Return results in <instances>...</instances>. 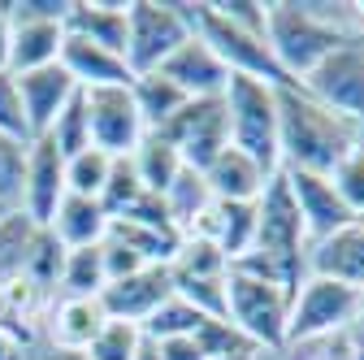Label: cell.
Here are the masks:
<instances>
[{"instance_id": "obj_53", "label": "cell", "mask_w": 364, "mask_h": 360, "mask_svg": "<svg viewBox=\"0 0 364 360\" xmlns=\"http://www.w3.org/2000/svg\"><path fill=\"white\" fill-rule=\"evenodd\" d=\"M355 226H360V231H364V213H360V217H355Z\"/></svg>"}, {"instance_id": "obj_26", "label": "cell", "mask_w": 364, "mask_h": 360, "mask_svg": "<svg viewBox=\"0 0 364 360\" xmlns=\"http://www.w3.org/2000/svg\"><path fill=\"white\" fill-rule=\"evenodd\" d=\"M230 274V260L225 252L204 239V235H182L173 260H169V282H208V278H225Z\"/></svg>"}, {"instance_id": "obj_29", "label": "cell", "mask_w": 364, "mask_h": 360, "mask_svg": "<svg viewBox=\"0 0 364 360\" xmlns=\"http://www.w3.org/2000/svg\"><path fill=\"white\" fill-rule=\"evenodd\" d=\"M35 235H39V226L22 208L0 217V287L22 278V269L31 260V248H35Z\"/></svg>"}, {"instance_id": "obj_12", "label": "cell", "mask_w": 364, "mask_h": 360, "mask_svg": "<svg viewBox=\"0 0 364 360\" xmlns=\"http://www.w3.org/2000/svg\"><path fill=\"white\" fill-rule=\"evenodd\" d=\"M87 100V122H91V148H100L109 157H130L148 134L139 109H134L130 87H96L82 92Z\"/></svg>"}, {"instance_id": "obj_49", "label": "cell", "mask_w": 364, "mask_h": 360, "mask_svg": "<svg viewBox=\"0 0 364 360\" xmlns=\"http://www.w3.org/2000/svg\"><path fill=\"white\" fill-rule=\"evenodd\" d=\"M134 360H161L156 343H152V339H139V347H134Z\"/></svg>"}, {"instance_id": "obj_18", "label": "cell", "mask_w": 364, "mask_h": 360, "mask_svg": "<svg viewBox=\"0 0 364 360\" xmlns=\"http://www.w3.org/2000/svg\"><path fill=\"white\" fill-rule=\"evenodd\" d=\"M109 326L105 317V304L100 300H78V295H53L48 312H43V326L39 334L65 347V351H87V343L96 339Z\"/></svg>"}, {"instance_id": "obj_42", "label": "cell", "mask_w": 364, "mask_h": 360, "mask_svg": "<svg viewBox=\"0 0 364 360\" xmlns=\"http://www.w3.org/2000/svg\"><path fill=\"white\" fill-rule=\"evenodd\" d=\"M100 256H105V278H109V282L130 278V274H139V269H144L139 256H134L130 248H122L117 239H109V235H105V243H100Z\"/></svg>"}, {"instance_id": "obj_11", "label": "cell", "mask_w": 364, "mask_h": 360, "mask_svg": "<svg viewBox=\"0 0 364 360\" xmlns=\"http://www.w3.org/2000/svg\"><path fill=\"white\" fill-rule=\"evenodd\" d=\"M299 87L316 105H326L330 113L360 126L364 122V35H355L338 53H330L316 70H308L299 78Z\"/></svg>"}, {"instance_id": "obj_45", "label": "cell", "mask_w": 364, "mask_h": 360, "mask_svg": "<svg viewBox=\"0 0 364 360\" xmlns=\"http://www.w3.org/2000/svg\"><path fill=\"white\" fill-rule=\"evenodd\" d=\"M156 351H161V360H204L196 334L191 339H165V343H156Z\"/></svg>"}, {"instance_id": "obj_44", "label": "cell", "mask_w": 364, "mask_h": 360, "mask_svg": "<svg viewBox=\"0 0 364 360\" xmlns=\"http://www.w3.org/2000/svg\"><path fill=\"white\" fill-rule=\"evenodd\" d=\"M18 360H82V351H65V347L48 343V339H43V334H35L31 343H22Z\"/></svg>"}, {"instance_id": "obj_37", "label": "cell", "mask_w": 364, "mask_h": 360, "mask_svg": "<svg viewBox=\"0 0 364 360\" xmlns=\"http://www.w3.org/2000/svg\"><path fill=\"white\" fill-rule=\"evenodd\" d=\"M196 343L204 351V360H217V356H243V351H260L252 339H243L225 317H204L200 330H196Z\"/></svg>"}, {"instance_id": "obj_23", "label": "cell", "mask_w": 364, "mask_h": 360, "mask_svg": "<svg viewBox=\"0 0 364 360\" xmlns=\"http://www.w3.org/2000/svg\"><path fill=\"white\" fill-rule=\"evenodd\" d=\"M48 235L74 252V248H91V243H100L109 235V213L100 208V200H91V196H61L53 221H48Z\"/></svg>"}, {"instance_id": "obj_27", "label": "cell", "mask_w": 364, "mask_h": 360, "mask_svg": "<svg viewBox=\"0 0 364 360\" xmlns=\"http://www.w3.org/2000/svg\"><path fill=\"white\" fill-rule=\"evenodd\" d=\"M130 96H134V109H139V117H144V126H148V130H161V126H165L182 105H187V96H182V92H178V87H173L161 70L130 78Z\"/></svg>"}, {"instance_id": "obj_8", "label": "cell", "mask_w": 364, "mask_h": 360, "mask_svg": "<svg viewBox=\"0 0 364 360\" xmlns=\"http://www.w3.org/2000/svg\"><path fill=\"white\" fill-rule=\"evenodd\" d=\"M9 22H14V43H9V70H43L61 61L65 43V14L70 0H5Z\"/></svg>"}, {"instance_id": "obj_15", "label": "cell", "mask_w": 364, "mask_h": 360, "mask_svg": "<svg viewBox=\"0 0 364 360\" xmlns=\"http://www.w3.org/2000/svg\"><path fill=\"white\" fill-rule=\"evenodd\" d=\"M65 196V157L43 139L26 144V187H22V213L35 226H48L57 204Z\"/></svg>"}, {"instance_id": "obj_40", "label": "cell", "mask_w": 364, "mask_h": 360, "mask_svg": "<svg viewBox=\"0 0 364 360\" xmlns=\"http://www.w3.org/2000/svg\"><path fill=\"white\" fill-rule=\"evenodd\" d=\"M0 134L18 139V144H31V126H26V113H22L14 70H0Z\"/></svg>"}, {"instance_id": "obj_7", "label": "cell", "mask_w": 364, "mask_h": 360, "mask_svg": "<svg viewBox=\"0 0 364 360\" xmlns=\"http://www.w3.org/2000/svg\"><path fill=\"white\" fill-rule=\"evenodd\" d=\"M252 248L273 256V260H282L299 278H308V231H304V217L295 208V196L287 187L282 169L256 196V243Z\"/></svg>"}, {"instance_id": "obj_32", "label": "cell", "mask_w": 364, "mask_h": 360, "mask_svg": "<svg viewBox=\"0 0 364 360\" xmlns=\"http://www.w3.org/2000/svg\"><path fill=\"white\" fill-rule=\"evenodd\" d=\"M200 322H204L200 308H191L182 295H169V300L152 312V317L139 326V334L152 339V343H165V339H191V334L200 330Z\"/></svg>"}, {"instance_id": "obj_3", "label": "cell", "mask_w": 364, "mask_h": 360, "mask_svg": "<svg viewBox=\"0 0 364 360\" xmlns=\"http://www.w3.org/2000/svg\"><path fill=\"white\" fill-rule=\"evenodd\" d=\"M182 5V18H187L191 35L204 39L208 48L217 53V61L239 74V78H256V83H269V87H295V78H287V70L278 65V57L269 53V39L264 35H252L235 22H225L208 0H178Z\"/></svg>"}, {"instance_id": "obj_43", "label": "cell", "mask_w": 364, "mask_h": 360, "mask_svg": "<svg viewBox=\"0 0 364 360\" xmlns=\"http://www.w3.org/2000/svg\"><path fill=\"white\" fill-rule=\"evenodd\" d=\"M122 217H130V221H144V226H152V231H169V235H178L173 231V221H169V213H165V200L161 196H144L139 204H134L130 213H122Z\"/></svg>"}, {"instance_id": "obj_25", "label": "cell", "mask_w": 364, "mask_h": 360, "mask_svg": "<svg viewBox=\"0 0 364 360\" xmlns=\"http://www.w3.org/2000/svg\"><path fill=\"white\" fill-rule=\"evenodd\" d=\"M161 200H165V213H169V221H173L178 235H191L200 221H204V213L213 208V191L204 183V174L200 169H187V165L178 169V178L165 187Z\"/></svg>"}, {"instance_id": "obj_1", "label": "cell", "mask_w": 364, "mask_h": 360, "mask_svg": "<svg viewBox=\"0 0 364 360\" xmlns=\"http://www.w3.org/2000/svg\"><path fill=\"white\" fill-rule=\"evenodd\" d=\"M355 35H364V26L351 0H338V5H330V0H269V53L295 83Z\"/></svg>"}, {"instance_id": "obj_47", "label": "cell", "mask_w": 364, "mask_h": 360, "mask_svg": "<svg viewBox=\"0 0 364 360\" xmlns=\"http://www.w3.org/2000/svg\"><path fill=\"white\" fill-rule=\"evenodd\" d=\"M9 43H14V22H9L5 0H0V70H9Z\"/></svg>"}, {"instance_id": "obj_54", "label": "cell", "mask_w": 364, "mask_h": 360, "mask_svg": "<svg viewBox=\"0 0 364 360\" xmlns=\"http://www.w3.org/2000/svg\"><path fill=\"white\" fill-rule=\"evenodd\" d=\"M0 217H5V208H0Z\"/></svg>"}, {"instance_id": "obj_9", "label": "cell", "mask_w": 364, "mask_h": 360, "mask_svg": "<svg viewBox=\"0 0 364 360\" xmlns=\"http://www.w3.org/2000/svg\"><path fill=\"white\" fill-rule=\"evenodd\" d=\"M355 322V291L334 282V278H316L308 274L295 295H291V317H287V347L295 343H321L338 339Z\"/></svg>"}, {"instance_id": "obj_21", "label": "cell", "mask_w": 364, "mask_h": 360, "mask_svg": "<svg viewBox=\"0 0 364 360\" xmlns=\"http://www.w3.org/2000/svg\"><path fill=\"white\" fill-rule=\"evenodd\" d=\"M61 65H65V74L82 87V92H96V87H130V78H134L117 53L96 48V43H87L78 35H65Z\"/></svg>"}, {"instance_id": "obj_33", "label": "cell", "mask_w": 364, "mask_h": 360, "mask_svg": "<svg viewBox=\"0 0 364 360\" xmlns=\"http://www.w3.org/2000/svg\"><path fill=\"white\" fill-rule=\"evenodd\" d=\"M144 196H148V191H144V183H139V169H134V161H130V157H113L109 183H105V191H100V208L109 213V221L122 217V213H130Z\"/></svg>"}, {"instance_id": "obj_13", "label": "cell", "mask_w": 364, "mask_h": 360, "mask_svg": "<svg viewBox=\"0 0 364 360\" xmlns=\"http://www.w3.org/2000/svg\"><path fill=\"white\" fill-rule=\"evenodd\" d=\"M173 295V282H169V265H144L139 274L130 278H117L100 291V304H105V317L109 322H130V326H144L152 312Z\"/></svg>"}, {"instance_id": "obj_16", "label": "cell", "mask_w": 364, "mask_h": 360, "mask_svg": "<svg viewBox=\"0 0 364 360\" xmlns=\"http://www.w3.org/2000/svg\"><path fill=\"white\" fill-rule=\"evenodd\" d=\"M161 74L178 87L187 100H208V96H221L225 92V83H230V70H225L217 61V53L208 48L204 39H187V43H178V48L169 53V61L161 65Z\"/></svg>"}, {"instance_id": "obj_30", "label": "cell", "mask_w": 364, "mask_h": 360, "mask_svg": "<svg viewBox=\"0 0 364 360\" xmlns=\"http://www.w3.org/2000/svg\"><path fill=\"white\" fill-rule=\"evenodd\" d=\"M130 161H134V169H139V183H144V191H152V196H165V187L178 178V169H182V157L173 152V144H165L156 130H148L144 139H139V148L130 152Z\"/></svg>"}, {"instance_id": "obj_20", "label": "cell", "mask_w": 364, "mask_h": 360, "mask_svg": "<svg viewBox=\"0 0 364 360\" xmlns=\"http://www.w3.org/2000/svg\"><path fill=\"white\" fill-rule=\"evenodd\" d=\"M308 274L334 278V282H343L351 291L364 287V231L355 226V221L308 248Z\"/></svg>"}, {"instance_id": "obj_17", "label": "cell", "mask_w": 364, "mask_h": 360, "mask_svg": "<svg viewBox=\"0 0 364 360\" xmlns=\"http://www.w3.org/2000/svg\"><path fill=\"white\" fill-rule=\"evenodd\" d=\"M18 78V96H22V113H26V126H31V139H39L43 130L53 126V117L65 109V100L78 92V83L65 74V65H43V70H26V74H14Z\"/></svg>"}, {"instance_id": "obj_24", "label": "cell", "mask_w": 364, "mask_h": 360, "mask_svg": "<svg viewBox=\"0 0 364 360\" xmlns=\"http://www.w3.org/2000/svg\"><path fill=\"white\" fill-rule=\"evenodd\" d=\"M273 174H264L247 152H239V148H225L208 169H204V183H208V191H213V200H239V204H252L260 191H264V183H269Z\"/></svg>"}, {"instance_id": "obj_34", "label": "cell", "mask_w": 364, "mask_h": 360, "mask_svg": "<svg viewBox=\"0 0 364 360\" xmlns=\"http://www.w3.org/2000/svg\"><path fill=\"white\" fill-rule=\"evenodd\" d=\"M61 265H65V248L48 235V226H39L35 248H31V260H26V269H22V278H26L35 291H43V295H57Z\"/></svg>"}, {"instance_id": "obj_39", "label": "cell", "mask_w": 364, "mask_h": 360, "mask_svg": "<svg viewBox=\"0 0 364 360\" xmlns=\"http://www.w3.org/2000/svg\"><path fill=\"white\" fill-rule=\"evenodd\" d=\"M330 183H334L338 200L347 204V213L360 217V213H364V152H347V157L334 165Z\"/></svg>"}, {"instance_id": "obj_41", "label": "cell", "mask_w": 364, "mask_h": 360, "mask_svg": "<svg viewBox=\"0 0 364 360\" xmlns=\"http://www.w3.org/2000/svg\"><path fill=\"white\" fill-rule=\"evenodd\" d=\"M208 5L225 22H235V26H243L252 35H264V26H269V5L264 0H208Z\"/></svg>"}, {"instance_id": "obj_28", "label": "cell", "mask_w": 364, "mask_h": 360, "mask_svg": "<svg viewBox=\"0 0 364 360\" xmlns=\"http://www.w3.org/2000/svg\"><path fill=\"white\" fill-rule=\"evenodd\" d=\"M100 243H105V239H100ZM100 243L65 252V265H61V282H57V295L100 300V291L109 287V278H105V256H100Z\"/></svg>"}, {"instance_id": "obj_35", "label": "cell", "mask_w": 364, "mask_h": 360, "mask_svg": "<svg viewBox=\"0 0 364 360\" xmlns=\"http://www.w3.org/2000/svg\"><path fill=\"white\" fill-rule=\"evenodd\" d=\"M109 165H113V157L100 152V148H87V152L70 157V161H65V191H70V196H91V200H100V191H105V183H109Z\"/></svg>"}, {"instance_id": "obj_36", "label": "cell", "mask_w": 364, "mask_h": 360, "mask_svg": "<svg viewBox=\"0 0 364 360\" xmlns=\"http://www.w3.org/2000/svg\"><path fill=\"white\" fill-rule=\"evenodd\" d=\"M22 187H26V144L0 134V208L5 213L22 208Z\"/></svg>"}, {"instance_id": "obj_14", "label": "cell", "mask_w": 364, "mask_h": 360, "mask_svg": "<svg viewBox=\"0 0 364 360\" xmlns=\"http://www.w3.org/2000/svg\"><path fill=\"white\" fill-rule=\"evenodd\" d=\"M282 174H287V187H291V196H295V208H299V217H304L308 248L321 243V239H330L334 231H343V226H351V221H355V217L347 213V204L338 200L330 174H291V169H282Z\"/></svg>"}, {"instance_id": "obj_10", "label": "cell", "mask_w": 364, "mask_h": 360, "mask_svg": "<svg viewBox=\"0 0 364 360\" xmlns=\"http://www.w3.org/2000/svg\"><path fill=\"white\" fill-rule=\"evenodd\" d=\"M161 139L173 144V152L182 157L187 169H208L225 148H230V122H225V105L221 96H208V100H187L161 130Z\"/></svg>"}, {"instance_id": "obj_31", "label": "cell", "mask_w": 364, "mask_h": 360, "mask_svg": "<svg viewBox=\"0 0 364 360\" xmlns=\"http://www.w3.org/2000/svg\"><path fill=\"white\" fill-rule=\"evenodd\" d=\"M43 139H48V144H53L65 161L91 148V122H87V100H82V87H78V92L65 100V109L53 117V126L43 130Z\"/></svg>"}, {"instance_id": "obj_46", "label": "cell", "mask_w": 364, "mask_h": 360, "mask_svg": "<svg viewBox=\"0 0 364 360\" xmlns=\"http://www.w3.org/2000/svg\"><path fill=\"white\" fill-rule=\"evenodd\" d=\"M343 351H347V360H364V322H351L343 330Z\"/></svg>"}, {"instance_id": "obj_4", "label": "cell", "mask_w": 364, "mask_h": 360, "mask_svg": "<svg viewBox=\"0 0 364 360\" xmlns=\"http://www.w3.org/2000/svg\"><path fill=\"white\" fill-rule=\"evenodd\" d=\"M221 105H225V122H230V148L247 152L264 174H278L282 169V157H278V87L230 74V83L221 92Z\"/></svg>"}, {"instance_id": "obj_52", "label": "cell", "mask_w": 364, "mask_h": 360, "mask_svg": "<svg viewBox=\"0 0 364 360\" xmlns=\"http://www.w3.org/2000/svg\"><path fill=\"white\" fill-rule=\"evenodd\" d=\"M355 152H364V122L355 126Z\"/></svg>"}, {"instance_id": "obj_19", "label": "cell", "mask_w": 364, "mask_h": 360, "mask_svg": "<svg viewBox=\"0 0 364 360\" xmlns=\"http://www.w3.org/2000/svg\"><path fill=\"white\" fill-rule=\"evenodd\" d=\"M126 9H130V0H70L65 35H78L87 43H96V48H109L122 57L126 53Z\"/></svg>"}, {"instance_id": "obj_2", "label": "cell", "mask_w": 364, "mask_h": 360, "mask_svg": "<svg viewBox=\"0 0 364 360\" xmlns=\"http://www.w3.org/2000/svg\"><path fill=\"white\" fill-rule=\"evenodd\" d=\"M355 152V122L316 105L304 87H278V157L291 174H334Z\"/></svg>"}, {"instance_id": "obj_48", "label": "cell", "mask_w": 364, "mask_h": 360, "mask_svg": "<svg viewBox=\"0 0 364 360\" xmlns=\"http://www.w3.org/2000/svg\"><path fill=\"white\" fill-rule=\"evenodd\" d=\"M18 351H22V343H18L5 326H0V360H18Z\"/></svg>"}, {"instance_id": "obj_38", "label": "cell", "mask_w": 364, "mask_h": 360, "mask_svg": "<svg viewBox=\"0 0 364 360\" xmlns=\"http://www.w3.org/2000/svg\"><path fill=\"white\" fill-rule=\"evenodd\" d=\"M139 326H130V322H109L96 339L87 343L82 360H134V347H139Z\"/></svg>"}, {"instance_id": "obj_50", "label": "cell", "mask_w": 364, "mask_h": 360, "mask_svg": "<svg viewBox=\"0 0 364 360\" xmlns=\"http://www.w3.org/2000/svg\"><path fill=\"white\" fill-rule=\"evenodd\" d=\"M355 322H364V287L355 291Z\"/></svg>"}, {"instance_id": "obj_22", "label": "cell", "mask_w": 364, "mask_h": 360, "mask_svg": "<svg viewBox=\"0 0 364 360\" xmlns=\"http://www.w3.org/2000/svg\"><path fill=\"white\" fill-rule=\"evenodd\" d=\"M191 235L213 239V243L225 252V260H239V256L252 252V243H256V200H252V204L213 200V208L204 213V221H200Z\"/></svg>"}, {"instance_id": "obj_51", "label": "cell", "mask_w": 364, "mask_h": 360, "mask_svg": "<svg viewBox=\"0 0 364 360\" xmlns=\"http://www.w3.org/2000/svg\"><path fill=\"white\" fill-rule=\"evenodd\" d=\"M264 351H243V356H217V360H260Z\"/></svg>"}, {"instance_id": "obj_6", "label": "cell", "mask_w": 364, "mask_h": 360, "mask_svg": "<svg viewBox=\"0 0 364 360\" xmlns=\"http://www.w3.org/2000/svg\"><path fill=\"white\" fill-rule=\"evenodd\" d=\"M191 39V26L182 18L178 0H130L126 9V70L139 78L169 61L178 43Z\"/></svg>"}, {"instance_id": "obj_5", "label": "cell", "mask_w": 364, "mask_h": 360, "mask_svg": "<svg viewBox=\"0 0 364 360\" xmlns=\"http://www.w3.org/2000/svg\"><path fill=\"white\" fill-rule=\"evenodd\" d=\"M287 317H291V291L273 287L247 274H225V322L243 339H252L264 356L287 351Z\"/></svg>"}]
</instances>
